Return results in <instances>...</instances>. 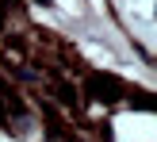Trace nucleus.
<instances>
[{
	"label": "nucleus",
	"instance_id": "obj_1",
	"mask_svg": "<svg viewBox=\"0 0 157 142\" xmlns=\"http://www.w3.org/2000/svg\"><path fill=\"white\" fill-rule=\"evenodd\" d=\"M115 142H153V115L127 112L115 119Z\"/></svg>",
	"mask_w": 157,
	"mask_h": 142
},
{
	"label": "nucleus",
	"instance_id": "obj_2",
	"mask_svg": "<svg viewBox=\"0 0 157 142\" xmlns=\"http://www.w3.org/2000/svg\"><path fill=\"white\" fill-rule=\"evenodd\" d=\"M81 50L88 54V58H96L100 65H115V54H107V50H100L96 42H81Z\"/></svg>",
	"mask_w": 157,
	"mask_h": 142
},
{
	"label": "nucleus",
	"instance_id": "obj_3",
	"mask_svg": "<svg viewBox=\"0 0 157 142\" xmlns=\"http://www.w3.org/2000/svg\"><path fill=\"white\" fill-rule=\"evenodd\" d=\"M54 4H58L65 15H73V19H77V15H84V4H81V0H54Z\"/></svg>",
	"mask_w": 157,
	"mask_h": 142
},
{
	"label": "nucleus",
	"instance_id": "obj_4",
	"mask_svg": "<svg viewBox=\"0 0 157 142\" xmlns=\"http://www.w3.org/2000/svg\"><path fill=\"white\" fill-rule=\"evenodd\" d=\"M0 142H8V138H4V135H0Z\"/></svg>",
	"mask_w": 157,
	"mask_h": 142
}]
</instances>
